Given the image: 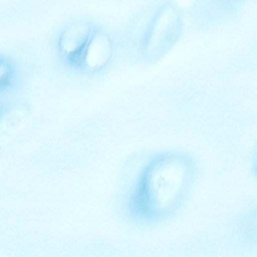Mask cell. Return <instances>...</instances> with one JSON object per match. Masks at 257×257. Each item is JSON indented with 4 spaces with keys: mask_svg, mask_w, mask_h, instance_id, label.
Here are the masks:
<instances>
[{
    "mask_svg": "<svg viewBox=\"0 0 257 257\" xmlns=\"http://www.w3.org/2000/svg\"><path fill=\"white\" fill-rule=\"evenodd\" d=\"M165 158L150 163L135 193L136 209L148 217L157 216L172 208L180 197L187 177L185 166Z\"/></svg>",
    "mask_w": 257,
    "mask_h": 257,
    "instance_id": "cell-1",
    "label": "cell"
}]
</instances>
